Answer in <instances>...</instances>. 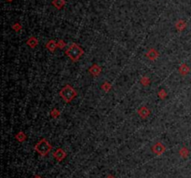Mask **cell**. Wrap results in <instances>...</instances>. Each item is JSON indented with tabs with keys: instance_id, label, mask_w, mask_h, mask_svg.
<instances>
[{
	"instance_id": "obj_5",
	"label": "cell",
	"mask_w": 191,
	"mask_h": 178,
	"mask_svg": "<svg viewBox=\"0 0 191 178\" xmlns=\"http://www.w3.org/2000/svg\"><path fill=\"white\" fill-rule=\"evenodd\" d=\"M90 72L93 76H98L99 73L101 72V69H100V67L97 66V65H93V66L90 68Z\"/></svg>"
},
{
	"instance_id": "obj_7",
	"label": "cell",
	"mask_w": 191,
	"mask_h": 178,
	"mask_svg": "<svg viewBox=\"0 0 191 178\" xmlns=\"http://www.w3.org/2000/svg\"><path fill=\"white\" fill-rule=\"evenodd\" d=\"M148 58H150L151 60H155V58L158 56V53L157 52H155V53H152V52H148L147 53V55H146Z\"/></svg>"
},
{
	"instance_id": "obj_2",
	"label": "cell",
	"mask_w": 191,
	"mask_h": 178,
	"mask_svg": "<svg viewBox=\"0 0 191 178\" xmlns=\"http://www.w3.org/2000/svg\"><path fill=\"white\" fill-rule=\"evenodd\" d=\"M60 96L66 103H69L76 96V93L70 85H67V86H65L62 89V91L60 92Z\"/></svg>"
},
{
	"instance_id": "obj_8",
	"label": "cell",
	"mask_w": 191,
	"mask_h": 178,
	"mask_svg": "<svg viewBox=\"0 0 191 178\" xmlns=\"http://www.w3.org/2000/svg\"><path fill=\"white\" fill-rule=\"evenodd\" d=\"M106 178H115V177H113V176H108V177H106Z\"/></svg>"
},
{
	"instance_id": "obj_6",
	"label": "cell",
	"mask_w": 191,
	"mask_h": 178,
	"mask_svg": "<svg viewBox=\"0 0 191 178\" xmlns=\"http://www.w3.org/2000/svg\"><path fill=\"white\" fill-rule=\"evenodd\" d=\"M54 156L58 159H62L64 157V151L62 149H58V150H57V152L54 154Z\"/></svg>"
},
{
	"instance_id": "obj_3",
	"label": "cell",
	"mask_w": 191,
	"mask_h": 178,
	"mask_svg": "<svg viewBox=\"0 0 191 178\" xmlns=\"http://www.w3.org/2000/svg\"><path fill=\"white\" fill-rule=\"evenodd\" d=\"M50 148H51V147L46 139H42L40 142H38L35 146V150L37 152H39L43 156L47 155L50 151Z\"/></svg>"
},
{
	"instance_id": "obj_4",
	"label": "cell",
	"mask_w": 191,
	"mask_h": 178,
	"mask_svg": "<svg viewBox=\"0 0 191 178\" xmlns=\"http://www.w3.org/2000/svg\"><path fill=\"white\" fill-rule=\"evenodd\" d=\"M153 151H154L155 153L157 154H161L162 152L165 151V147L161 145V144H157L154 147H153Z\"/></svg>"
},
{
	"instance_id": "obj_1",
	"label": "cell",
	"mask_w": 191,
	"mask_h": 178,
	"mask_svg": "<svg viewBox=\"0 0 191 178\" xmlns=\"http://www.w3.org/2000/svg\"><path fill=\"white\" fill-rule=\"evenodd\" d=\"M83 54L82 49L76 44H73L70 46V48L66 50V55L72 60V61H78Z\"/></svg>"
}]
</instances>
